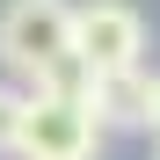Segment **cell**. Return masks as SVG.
Here are the masks:
<instances>
[{"instance_id":"obj_1","label":"cell","mask_w":160,"mask_h":160,"mask_svg":"<svg viewBox=\"0 0 160 160\" xmlns=\"http://www.w3.org/2000/svg\"><path fill=\"white\" fill-rule=\"evenodd\" d=\"M66 51H73V0H8L0 8V66L15 80L37 88Z\"/></svg>"},{"instance_id":"obj_2","label":"cell","mask_w":160,"mask_h":160,"mask_svg":"<svg viewBox=\"0 0 160 160\" xmlns=\"http://www.w3.org/2000/svg\"><path fill=\"white\" fill-rule=\"evenodd\" d=\"M102 124L88 102H51V95H22V131L15 153L22 160H95Z\"/></svg>"},{"instance_id":"obj_3","label":"cell","mask_w":160,"mask_h":160,"mask_svg":"<svg viewBox=\"0 0 160 160\" xmlns=\"http://www.w3.org/2000/svg\"><path fill=\"white\" fill-rule=\"evenodd\" d=\"M138 51H146V22H138L131 0H88V8H73V58L95 80L102 73H131Z\"/></svg>"},{"instance_id":"obj_4","label":"cell","mask_w":160,"mask_h":160,"mask_svg":"<svg viewBox=\"0 0 160 160\" xmlns=\"http://www.w3.org/2000/svg\"><path fill=\"white\" fill-rule=\"evenodd\" d=\"M146 88H153L146 66H131V73H102L95 95H88L95 124H102V131H146Z\"/></svg>"},{"instance_id":"obj_5","label":"cell","mask_w":160,"mask_h":160,"mask_svg":"<svg viewBox=\"0 0 160 160\" xmlns=\"http://www.w3.org/2000/svg\"><path fill=\"white\" fill-rule=\"evenodd\" d=\"M15 131H22V88L0 80V153H15Z\"/></svg>"},{"instance_id":"obj_6","label":"cell","mask_w":160,"mask_h":160,"mask_svg":"<svg viewBox=\"0 0 160 160\" xmlns=\"http://www.w3.org/2000/svg\"><path fill=\"white\" fill-rule=\"evenodd\" d=\"M146 131L160 138V73H153V88H146Z\"/></svg>"},{"instance_id":"obj_7","label":"cell","mask_w":160,"mask_h":160,"mask_svg":"<svg viewBox=\"0 0 160 160\" xmlns=\"http://www.w3.org/2000/svg\"><path fill=\"white\" fill-rule=\"evenodd\" d=\"M153 160H160V138H153Z\"/></svg>"}]
</instances>
